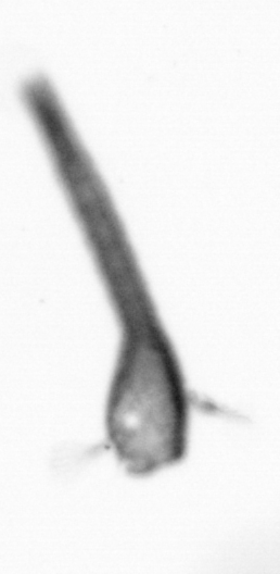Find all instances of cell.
Returning a JSON list of instances; mask_svg holds the SVG:
<instances>
[{"mask_svg":"<svg viewBox=\"0 0 280 574\" xmlns=\"http://www.w3.org/2000/svg\"><path fill=\"white\" fill-rule=\"evenodd\" d=\"M104 405V433L118 464L144 478L181 463L191 399L162 317L122 325Z\"/></svg>","mask_w":280,"mask_h":574,"instance_id":"obj_1","label":"cell"}]
</instances>
